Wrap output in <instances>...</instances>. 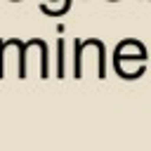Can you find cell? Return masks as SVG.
I'll return each mask as SVG.
<instances>
[]
</instances>
